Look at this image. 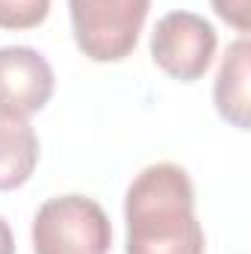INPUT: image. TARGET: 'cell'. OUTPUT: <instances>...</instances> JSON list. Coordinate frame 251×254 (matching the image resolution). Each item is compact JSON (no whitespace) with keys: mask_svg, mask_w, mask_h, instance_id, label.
Returning <instances> with one entry per match:
<instances>
[{"mask_svg":"<svg viewBox=\"0 0 251 254\" xmlns=\"http://www.w3.org/2000/svg\"><path fill=\"white\" fill-rule=\"evenodd\" d=\"M39 163V139L30 122L0 116V192L24 187Z\"/></svg>","mask_w":251,"mask_h":254,"instance_id":"obj_7","label":"cell"},{"mask_svg":"<svg viewBox=\"0 0 251 254\" xmlns=\"http://www.w3.org/2000/svg\"><path fill=\"white\" fill-rule=\"evenodd\" d=\"M216 30L195 12H169L151 33V57L160 71L181 83H195L207 74L216 57Z\"/></svg>","mask_w":251,"mask_h":254,"instance_id":"obj_4","label":"cell"},{"mask_svg":"<svg viewBox=\"0 0 251 254\" xmlns=\"http://www.w3.org/2000/svg\"><path fill=\"white\" fill-rule=\"evenodd\" d=\"M210 3H213L216 15L225 24H231L234 30H240L243 36L251 30V3L249 0H210Z\"/></svg>","mask_w":251,"mask_h":254,"instance_id":"obj_9","label":"cell"},{"mask_svg":"<svg viewBox=\"0 0 251 254\" xmlns=\"http://www.w3.org/2000/svg\"><path fill=\"white\" fill-rule=\"evenodd\" d=\"M51 12V0H0L3 30H33Z\"/></svg>","mask_w":251,"mask_h":254,"instance_id":"obj_8","label":"cell"},{"mask_svg":"<svg viewBox=\"0 0 251 254\" xmlns=\"http://www.w3.org/2000/svg\"><path fill=\"white\" fill-rule=\"evenodd\" d=\"M127 254H204L195 219V190L187 169L157 163L142 169L125 198Z\"/></svg>","mask_w":251,"mask_h":254,"instance_id":"obj_1","label":"cell"},{"mask_svg":"<svg viewBox=\"0 0 251 254\" xmlns=\"http://www.w3.org/2000/svg\"><path fill=\"white\" fill-rule=\"evenodd\" d=\"M249 65H251V45L249 39H237L228 45L225 60L219 65L216 86H213V101L219 116L228 125L249 130L251 119V95H249Z\"/></svg>","mask_w":251,"mask_h":254,"instance_id":"obj_6","label":"cell"},{"mask_svg":"<svg viewBox=\"0 0 251 254\" xmlns=\"http://www.w3.org/2000/svg\"><path fill=\"white\" fill-rule=\"evenodd\" d=\"M77 48L92 63H122L133 54L151 0H68Z\"/></svg>","mask_w":251,"mask_h":254,"instance_id":"obj_3","label":"cell"},{"mask_svg":"<svg viewBox=\"0 0 251 254\" xmlns=\"http://www.w3.org/2000/svg\"><path fill=\"white\" fill-rule=\"evenodd\" d=\"M113 225L104 207L86 195H60L39 207L33 219L36 254H107Z\"/></svg>","mask_w":251,"mask_h":254,"instance_id":"obj_2","label":"cell"},{"mask_svg":"<svg viewBox=\"0 0 251 254\" xmlns=\"http://www.w3.org/2000/svg\"><path fill=\"white\" fill-rule=\"evenodd\" d=\"M54 98V68L51 63L24 45L0 48V116L30 119L45 110Z\"/></svg>","mask_w":251,"mask_h":254,"instance_id":"obj_5","label":"cell"},{"mask_svg":"<svg viewBox=\"0 0 251 254\" xmlns=\"http://www.w3.org/2000/svg\"><path fill=\"white\" fill-rule=\"evenodd\" d=\"M0 254H15V237L3 216H0Z\"/></svg>","mask_w":251,"mask_h":254,"instance_id":"obj_10","label":"cell"}]
</instances>
